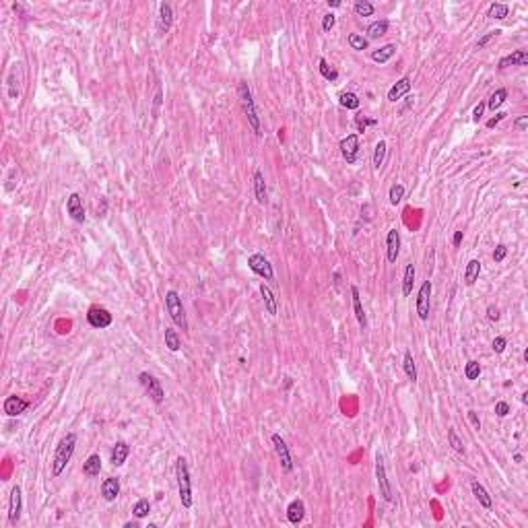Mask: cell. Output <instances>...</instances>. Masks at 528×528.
<instances>
[{
  "mask_svg": "<svg viewBox=\"0 0 528 528\" xmlns=\"http://www.w3.org/2000/svg\"><path fill=\"white\" fill-rule=\"evenodd\" d=\"M353 11H355L357 17H371L375 13V7L371 3H367V0H357V3L353 5Z\"/></svg>",
  "mask_w": 528,
  "mask_h": 528,
  "instance_id": "cell-36",
  "label": "cell"
},
{
  "mask_svg": "<svg viewBox=\"0 0 528 528\" xmlns=\"http://www.w3.org/2000/svg\"><path fill=\"white\" fill-rule=\"evenodd\" d=\"M248 267L252 273H256L258 277H262L264 281H273L275 279V271H273V264L264 258V254H252L248 258Z\"/></svg>",
  "mask_w": 528,
  "mask_h": 528,
  "instance_id": "cell-7",
  "label": "cell"
},
{
  "mask_svg": "<svg viewBox=\"0 0 528 528\" xmlns=\"http://www.w3.org/2000/svg\"><path fill=\"white\" fill-rule=\"evenodd\" d=\"M375 479H378V487H380L382 500L392 504L394 502V493H392V487H390V481H388V475H386V464H384V456L382 454L375 456Z\"/></svg>",
  "mask_w": 528,
  "mask_h": 528,
  "instance_id": "cell-6",
  "label": "cell"
},
{
  "mask_svg": "<svg viewBox=\"0 0 528 528\" xmlns=\"http://www.w3.org/2000/svg\"><path fill=\"white\" fill-rule=\"evenodd\" d=\"M87 320H89V324L93 326V328H107V326H111V322H114V316L109 314V310H105V308H101V306H93V308H89V312H87Z\"/></svg>",
  "mask_w": 528,
  "mask_h": 528,
  "instance_id": "cell-10",
  "label": "cell"
},
{
  "mask_svg": "<svg viewBox=\"0 0 528 528\" xmlns=\"http://www.w3.org/2000/svg\"><path fill=\"white\" fill-rule=\"evenodd\" d=\"M347 42H349V46H351L353 50H357V52H361V50H367V44H369V42L365 40V37H363L361 33H351Z\"/></svg>",
  "mask_w": 528,
  "mask_h": 528,
  "instance_id": "cell-43",
  "label": "cell"
},
{
  "mask_svg": "<svg viewBox=\"0 0 528 528\" xmlns=\"http://www.w3.org/2000/svg\"><path fill=\"white\" fill-rule=\"evenodd\" d=\"M334 25H336V17H334L332 13H326V15L322 17V29L328 33V31L334 29Z\"/></svg>",
  "mask_w": 528,
  "mask_h": 528,
  "instance_id": "cell-47",
  "label": "cell"
},
{
  "mask_svg": "<svg viewBox=\"0 0 528 528\" xmlns=\"http://www.w3.org/2000/svg\"><path fill=\"white\" fill-rule=\"evenodd\" d=\"M431 289H433V285H431V281L427 279L421 287H419V293H417V316H419V320H429V310H431Z\"/></svg>",
  "mask_w": 528,
  "mask_h": 528,
  "instance_id": "cell-8",
  "label": "cell"
},
{
  "mask_svg": "<svg viewBox=\"0 0 528 528\" xmlns=\"http://www.w3.org/2000/svg\"><path fill=\"white\" fill-rule=\"evenodd\" d=\"M66 213L70 215L72 221L85 223L87 217H85V207H83V198H81L79 192H72V194L68 196V200H66Z\"/></svg>",
  "mask_w": 528,
  "mask_h": 528,
  "instance_id": "cell-12",
  "label": "cell"
},
{
  "mask_svg": "<svg viewBox=\"0 0 528 528\" xmlns=\"http://www.w3.org/2000/svg\"><path fill=\"white\" fill-rule=\"evenodd\" d=\"M165 347L169 349V351H180V347H182V343H180V336H178V332L173 330V328H165Z\"/></svg>",
  "mask_w": 528,
  "mask_h": 528,
  "instance_id": "cell-37",
  "label": "cell"
},
{
  "mask_svg": "<svg viewBox=\"0 0 528 528\" xmlns=\"http://www.w3.org/2000/svg\"><path fill=\"white\" fill-rule=\"evenodd\" d=\"M487 318L491 320V322H497V320H500V310H497L495 306H489V308H487Z\"/></svg>",
  "mask_w": 528,
  "mask_h": 528,
  "instance_id": "cell-52",
  "label": "cell"
},
{
  "mask_svg": "<svg viewBox=\"0 0 528 528\" xmlns=\"http://www.w3.org/2000/svg\"><path fill=\"white\" fill-rule=\"evenodd\" d=\"M520 400H522V402H524V404H526V402H528V392H524V394H522V398H520Z\"/></svg>",
  "mask_w": 528,
  "mask_h": 528,
  "instance_id": "cell-60",
  "label": "cell"
},
{
  "mask_svg": "<svg viewBox=\"0 0 528 528\" xmlns=\"http://www.w3.org/2000/svg\"><path fill=\"white\" fill-rule=\"evenodd\" d=\"M398 254H400V231L398 229H390L388 236H386V260L390 264H394Z\"/></svg>",
  "mask_w": 528,
  "mask_h": 528,
  "instance_id": "cell-14",
  "label": "cell"
},
{
  "mask_svg": "<svg viewBox=\"0 0 528 528\" xmlns=\"http://www.w3.org/2000/svg\"><path fill=\"white\" fill-rule=\"evenodd\" d=\"M351 295H353V312H355V318H357L359 326H361V328H365V326H367V316H365V310H363V306H361L359 289H357L355 285L351 287Z\"/></svg>",
  "mask_w": 528,
  "mask_h": 528,
  "instance_id": "cell-25",
  "label": "cell"
},
{
  "mask_svg": "<svg viewBox=\"0 0 528 528\" xmlns=\"http://www.w3.org/2000/svg\"><path fill=\"white\" fill-rule=\"evenodd\" d=\"M338 101H341V105L347 107V109H357V107L361 105L359 97H357L355 93H349V91H345V93L338 95Z\"/></svg>",
  "mask_w": 528,
  "mask_h": 528,
  "instance_id": "cell-38",
  "label": "cell"
},
{
  "mask_svg": "<svg viewBox=\"0 0 528 528\" xmlns=\"http://www.w3.org/2000/svg\"><path fill=\"white\" fill-rule=\"evenodd\" d=\"M506 99H508V89H504V87H502V89H497V91H495L491 97H489V101L485 103V107H489L491 111H495L497 107H502V105H504V101H506Z\"/></svg>",
  "mask_w": 528,
  "mask_h": 528,
  "instance_id": "cell-32",
  "label": "cell"
},
{
  "mask_svg": "<svg viewBox=\"0 0 528 528\" xmlns=\"http://www.w3.org/2000/svg\"><path fill=\"white\" fill-rule=\"evenodd\" d=\"M128 454H130V446H128L126 442H116V444H114V448H111V456H109V462L114 464V466H122V464L126 462Z\"/></svg>",
  "mask_w": 528,
  "mask_h": 528,
  "instance_id": "cell-19",
  "label": "cell"
},
{
  "mask_svg": "<svg viewBox=\"0 0 528 528\" xmlns=\"http://www.w3.org/2000/svg\"><path fill=\"white\" fill-rule=\"evenodd\" d=\"M21 512H23V493H21V487L15 485L11 491V502H9V522L17 524L21 520Z\"/></svg>",
  "mask_w": 528,
  "mask_h": 528,
  "instance_id": "cell-13",
  "label": "cell"
},
{
  "mask_svg": "<svg viewBox=\"0 0 528 528\" xmlns=\"http://www.w3.org/2000/svg\"><path fill=\"white\" fill-rule=\"evenodd\" d=\"M74 448H77V433H66L60 444L56 446V452H54V460H52V475L54 477H60L66 468V464L70 462L72 454H74Z\"/></svg>",
  "mask_w": 528,
  "mask_h": 528,
  "instance_id": "cell-1",
  "label": "cell"
},
{
  "mask_svg": "<svg viewBox=\"0 0 528 528\" xmlns=\"http://www.w3.org/2000/svg\"><path fill=\"white\" fill-rule=\"evenodd\" d=\"M479 275H481V260H477V258L468 260L466 269H464V283L468 287H473L479 281Z\"/></svg>",
  "mask_w": 528,
  "mask_h": 528,
  "instance_id": "cell-26",
  "label": "cell"
},
{
  "mask_svg": "<svg viewBox=\"0 0 528 528\" xmlns=\"http://www.w3.org/2000/svg\"><path fill=\"white\" fill-rule=\"evenodd\" d=\"M328 7L330 9H338V7H341V0H328Z\"/></svg>",
  "mask_w": 528,
  "mask_h": 528,
  "instance_id": "cell-58",
  "label": "cell"
},
{
  "mask_svg": "<svg viewBox=\"0 0 528 528\" xmlns=\"http://www.w3.org/2000/svg\"><path fill=\"white\" fill-rule=\"evenodd\" d=\"M506 116H508V114H504V111H500V114H495V118H491V120L487 122V128H495V126H497V124H500V122H502Z\"/></svg>",
  "mask_w": 528,
  "mask_h": 528,
  "instance_id": "cell-53",
  "label": "cell"
},
{
  "mask_svg": "<svg viewBox=\"0 0 528 528\" xmlns=\"http://www.w3.org/2000/svg\"><path fill=\"white\" fill-rule=\"evenodd\" d=\"M394 54H396V46L394 44H386V46H382V48L371 52V60L378 62V64H386Z\"/></svg>",
  "mask_w": 528,
  "mask_h": 528,
  "instance_id": "cell-27",
  "label": "cell"
},
{
  "mask_svg": "<svg viewBox=\"0 0 528 528\" xmlns=\"http://www.w3.org/2000/svg\"><path fill=\"white\" fill-rule=\"evenodd\" d=\"M27 408H29V400H25L17 394L7 396V400H5V413L9 415V417H19V415H23Z\"/></svg>",
  "mask_w": 528,
  "mask_h": 528,
  "instance_id": "cell-15",
  "label": "cell"
},
{
  "mask_svg": "<svg viewBox=\"0 0 528 528\" xmlns=\"http://www.w3.org/2000/svg\"><path fill=\"white\" fill-rule=\"evenodd\" d=\"M120 495V479L118 477H107L101 483V497L105 502H116Z\"/></svg>",
  "mask_w": 528,
  "mask_h": 528,
  "instance_id": "cell-17",
  "label": "cell"
},
{
  "mask_svg": "<svg viewBox=\"0 0 528 528\" xmlns=\"http://www.w3.org/2000/svg\"><path fill=\"white\" fill-rule=\"evenodd\" d=\"M479 375H481V363L475 361V359L466 361V365H464V378H466V380H479Z\"/></svg>",
  "mask_w": 528,
  "mask_h": 528,
  "instance_id": "cell-42",
  "label": "cell"
},
{
  "mask_svg": "<svg viewBox=\"0 0 528 528\" xmlns=\"http://www.w3.org/2000/svg\"><path fill=\"white\" fill-rule=\"evenodd\" d=\"M495 415H497V417H508V415H510V404L506 400H500L495 404Z\"/></svg>",
  "mask_w": 528,
  "mask_h": 528,
  "instance_id": "cell-49",
  "label": "cell"
},
{
  "mask_svg": "<svg viewBox=\"0 0 528 528\" xmlns=\"http://www.w3.org/2000/svg\"><path fill=\"white\" fill-rule=\"evenodd\" d=\"M355 126L359 128V132H365V128H367V126H378V120H373V118H363V116H357V118H355Z\"/></svg>",
  "mask_w": 528,
  "mask_h": 528,
  "instance_id": "cell-45",
  "label": "cell"
},
{
  "mask_svg": "<svg viewBox=\"0 0 528 528\" xmlns=\"http://www.w3.org/2000/svg\"><path fill=\"white\" fill-rule=\"evenodd\" d=\"M338 146H341V153H343L345 161H347L349 165H353V163L357 161V155H359V134H349V136H345Z\"/></svg>",
  "mask_w": 528,
  "mask_h": 528,
  "instance_id": "cell-11",
  "label": "cell"
},
{
  "mask_svg": "<svg viewBox=\"0 0 528 528\" xmlns=\"http://www.w3.org/2000/svg\"><path fill=\"white\" fill-rule=\"evenodd\" d=\"M506 345H508V341H506L504 336H495L493 343H491V347H493L495 353H504V351H506Z\"/></svg>",
  "mask_w": 528,
  "mask_h": 528,
  "instance_id": "cell-48",
  "label": "cell"
},
{
  "mask_svg": "<svg viewBox=\"0 0 528 528\" xmlns=\"http://www.w3.org/2000/svg\"><path fill=\"white\" fill-rule=\"evenodd\" d=\"M320 66V74L326 79V81H330V83H334V81H338V72H336V68H332L330 64H328V60L326 58H320V62H318Z\"/></svg>",
  "mask_w": 528,
  "mask_h": 528,
  "instance_id": "cell-33",
  "label": "cell"
},
{
  "mask_svg": "<svg viewBox=\"0 0 528 528\" xmlns=\"http://www.w3.org/2000/svg\"><path fill=\"white\" fill-rule=\"evenodd\" d=\"M254 194H256V200L260 204H267L269 200V192H267V182H264V173L260 169L254 171Z\"/></svg>",
  "mask_w": 528,
  "mask_h": 528,
  "instance_id": "cell-22",
  "label": "cell"
},
{
  "mask_svg": "<svg viewBox=\"0 0 528 528\" xmlns=\"http://www.w3.org/2000/svg\"><path fill=\"white\" fill-rule=\"evenodd\" d=\"M404 99H406V101H404L402 107H400V114H404L406 109H410V107L415 105V97H413V95H404Z\"/></svg>",
  "mask_w": 528,
  "mask_h": 528,
  "instance_id": "cell-54",
  "label": "cell"
},
{
  "mask_svg": "<svg viewBox=\"0 0 528 528\" xmlns=\"http://www.w3.org/2000/svg\"><path fill=\"white\" fill-rule=\"evenodd\" d=\"M149 512H151V502L149 500H138L136 504H134V508H132V514H134V518H144V516H149Z\"/></svg>",
  "mask_w": 528,
  "mask_h": 528,
  "instance_id": "cell-44",
  "label": "cell"
},
{
  "mask_svg": "<svg viewBox=\"0 0 528 528\" xmlns=\"http://www.w3.org/2000/svg\"><path fill=\"white\" fill-rule=\"evenodd\" d=\"M238 95H240V101H242V109L248 118V124L250 128L256 132V136H260V118H258V111H256V105H254V97H252V91L248 87V83H240V89H238Z\"/></svg>",
  "mask_w": 528,
  "mask_h": 528,
  "instance_id": "cell-3",
  "label": "cell"
},
{
  "mask_svg": "<svg viewBox=\"0 0 528 528\" xmlns=\"http://www.w3.org/2000/svg\"><path fill=\"white\" fill-rule=\"evenodd\" d=\"M260 295H262V301H264V308L271 316H277V310H279V304H277V297L273 293V289L269 285H260Z\"/></svg>",
  "mask_w": 528,
  "mask_h": 528,
  "instance_id": "cell-23",
  "label": "cell"
},
{
  "mask_svg": "<svg viewBox=\"0 0 528 528\" xmlns=\"http://www.w3.org/2000/svg\"><path fill=\"white\" fill-rule=\"evenodd\" d=\"M506 256H508V248H506L504 244L495 246V250H493V260H495V262H502Z\"/></svg>",
  "mask_w": 528,
  "mask_h": 528,
  "instance_id": "cell-50",
  "label": "cell"
},
{
  "mask_svg": "<svg viewBox=\"0 0 528 528\" xmlns=\"http://www.w3.org/2000/svg\"><path fill=\"white\" fill-rule=\"evenodd\" d=\"M175 479H178V493H180V502L182 506L188 510L192 508V479H190V468H188L186 458H178L175 460Z\"/></svg>",
  "mask_w": 528,
  "mask_h": 528,
  "instance_id": "cell-2",
  "label": "cell"
},
{
  "mask_svg": "<svg viewBox=\"0 0 528 528\" xmlns=\"http://www.w3.org/2000/svg\"><path fill=\"white\" fill-rule=\"evenodd\" d=\"M514 126H516V128H518L520 132H524V130L528 128V116H520V118H516Z\"/></svg>",
  "mask_w": 528,
  "mask_h": 528,
  "instance_id": "cell-51",
  "label": "cell"
},
{
  "mask_svg": "<svg viewBox=\"0 0 528 528\" xmlns=\"http://www.w3.org/2000/svg\"><path fill=\"white\" fill-rule=\"evenodd\" d=\"M408 91H410V79H408V77H402L398 83H394V85L390 87L388 99H390L392 103H396V101H400L404 95H408Z\"/></svg>",
  "mask_w": 528,
  "mask_h": 528,
  "instance_id": "cell-21",
  "label": "cell"
},
{
  "mask_svg": "<svg viewBox=\"0 0 528 528\" xmlns=\"http://www.w3.org/2000/svg\"><path fill=\"white\" fill-rule=\"evenodd\" d=\"M460 242H462V231H456V233H454V238H452V244H454V246L458 248V246H460Z\"/></svg>",
  "mask_w": 528,
  "mask_h": 528,
  "instance_id": "cell-57",
  "label": "cell"
},
{
  "mask_svg": "<svg viewBox=\"0 0 528 528\" xmlns=\"http://www.w3.org/2000/svg\"><path fill=\"white\" fill-rule=\"evenodd\" d=\"M483 111H485V103H479V105L473 109V120H475V122H479V120H481Z\"/></svg>",
  "mask_w": 528,
  "mask_h": 528,
  "instance_id": "cell-55",
  "label": "cell"
},
{
  "mask_svg": "<svg viewBox=\"0 0 528 528\" xmlns=\"http://www.w3.org/2000/svg\"><path fill=\"white\" fill-rule=\"evenodd\" d=\"M448 442H450V446L454 448V452H458V454H466V448H464V442L458 437V433H456V429H448Z\"/></svg>",
  "mask_w": 528,
  "mask_h": 528,
  "instance_id": "cell-39",
  "label": "cell"
},
{
  "mask_svg": "<svg viewBox=\"0 0 528 528\" xmlns=\"http://www.w3.org/2000/svg\"><path fill=\"white\" fill-rule=\"evenodd\" d=\"M500 33H502L500 29H495V31H489V33H485V35L481 37V40L477 42V48H479V50H483V48H485V46H487L489 42H491V40H495V37H497Z\"/></svg>",
  "mask_w": 528,
  "mask_h": 528,
  "instance_id": "cell-46",
  "label": "cell"
},
{
  "mask_svg": "<svg viewBox=\"0 0 528 528\" xmlns=\"http://www.w3.org/2000/svg\"><path fill=\"white\" fill-rule=\"evenodd\" d=\"M386 149H388L386 140H380L378 144H375V151H373V167H375V169H380V167L384 165V157H386Z\"/></svg>",
  "mask_w": 528,
  "mask_h": 528,
  "instance_id": "cell-35",
  "label": "cell"
},
{
  "mask_svg": "<svg viewBox=\"0 0 528 528\" xmlns=\"http://www.w3.org/2000/svg\"><path fill=\"white\" fill-rule=\"evenodd\" d=\"M304 516H306V504L301 502V500H293V502L287 506V520H289L293 526H297V524L304 522Z\"/></svg>",
  "mask_w": 528,
  "mask_h": 528,
  "instance_id": "cell-18",
  "label": "cell"
},
{
  "mask_svg": "<svg viewBox=\"0 0 528 528\" xmlns=\"http://www.w3.org/2000/svg\"><path fill=\"white\" fill-rule=\"evenodd\" d=\"M165 308H167V314L173 320V324L180 326L182 332H188V320H186V310L182 306V297L173 289H169L165 293Z\"/></svg>",
  "mask_w": 528,
  "mask_h": 528,
  "instance_id": "cell-4",
  "label": "cell"
},
{
  "mask_svg": "<svg viewBox=\"0 0 528 528\" xmlns=\"http://www.w3.org/2000/svg\"><path fill=\"white\" fill-rule=\"evenodd\" d=\"M171 23H173L171 5H169V3H161V5H159V19H157V31H159V35H165V33L171 29Z\"/></svg>",
  "mask_w": 528,
  "mask_h": 528,
  "instance_id": "cell-16",
  "label": "cell"
},
{
  "mask_svg": "<svg viewBox=\"0 0 528 528\" xmlns=\"http://www.w3.org/2000/svg\"><path fill=\"white\" fill-rule=\"evenodd\" d=\"M138 380H140V384H142L144 392L151 396V400H153L155 404H161V402L165 400V390H163L161 382L155 378L153 373H149V371H140V373H138Z\"/></svg>",
  "mask_w": 528,
  "mask_h": 528,
  "instance_id": "cell-5",
  "label": "cell"
},
{
  "mask_svg": "<svg viewBox=\"0 0 528 528\" xmlns=\"http://www.w3.org/2000/svg\"><path fill=\"white\" fill-rule=\"evenodd\" d=\"M19 81H17V64L11 68V72H9V97L13 99V101H17L19 99V85H17Z\"/></svg>",
  "mask_w": 528,
  "mask_h": 528,
  "instance_id": "cell-40",
  "label": "cell"
},
{
  "mask_svg": "<svg viewBox=\"0 0 528 528\" xmlns=\"http://www.w3.org/2000/svg\"><path fill=\"white\" fill-rule=\"evenodd\" d=\"M468 419H471V423L475 425V429H481V419H479V415H477L475 410H468Z\"/></svg>",
  "mask_w": 528,
  "mask_h": 528,
  "instance_id": "cell-56",
  "label": "cell"
},
{
  "mask_svg": "<svg viewBox=\"0 0 528 528\" xmlns=\"http://www.w3.org/2000/svg\"><path fill=\"white\" fill-rule=\"evenodd\" d=\"M471 489H473V495L477 497V502H479V504H481L485 510H491V508H493L491 495L487 493V489H485V487H483L479 481H473V483H471Z\"/></svg>",
  "mask_w": 528,
  "mask_h": 528,
  "instance_id": "cell-24",
  "label": "cell"
},
{
  "mask_svg": "<svg viewBox=\"0 0 528 528\" xmlns=\"http://www.w3.org/2000/svg\"><path fill=\"white\" fill-rule=\"evenodd\" d=\"M271 442H273V446H275V452H277V458H279V462H281V468H283L285 473H291V471H293V458H291V452H289L287 442H285L279 433H273Z\"/></svg>",
  "mask_w": 528,
  "mask_h": 528,
  "instance_id": "cell-9",
  "label": "cell"
},
{
  "mask_svg": "<svg viewBox=\"0 0 528 528\" xmlns=\"http://www.w3.org/2000/svg\"><path fill=\"white\" fill-rule=\"evenodd\" d=\"M508 15H510V7L504 5V3H493L491 7H489V11H487V17H489V19H497V21L506 19Z\"/></svg>",
  "mask_w": 528,
  "mask_h": 528,
  "instance_id": "cell-31",
  "label": "cell"
},
{
  "mask_svg": "<svg viewBox=\"0 0 528 528\" xmlns=\"http://www.w3.org/2000/svg\"><path fill=\"white\" fill-rule=\"evenodd\" d=\"M124 526H126V528H138V524H136V522H126Z\"/></svg>",
  "mask_w": 528,
  "mask_h": 528,
  "instance_id": "cell-59",
  "label": "cell"
},
{
  "mask_svg": "<svg viewBox=\"0 0 528 528\" xmlns=\"http://www.w3.org/2000/svg\"><path fill=\"white\" fill-rule=\"evenodd\" d=\"M528 64V52L526 50H516L508 56H504L500 60V68H508V66H526Z\"/></svg>",
  "mask_w": 528,
  "mask_h": 528,
  "instance_id": "cell-20",
  "label": "cell"
},
{
  "mask_svg": "<svg viewBox=\"0 0 528 528\" xmlns=\"http://www.w3.org/2000/svg\"><path fill=\"white\" fill-rule=\"evenodd\" d=\"M388 198H390V204H400V200L404 198V186L402 184H392L390 190H388Z\"/></svg>",
  "mask_w": 528,
  "mask_h": 528,
  "instance_id": "cell-41",
  "label": "cell"
},
{
  "mask_svg": "<svg viewBox=\"0 0 528 528\" xmlns=\"http://www.w3.org/2000/svg\"><path fill=\"white\" fill-rule=\"evenodd\" d=\"M83 473L87 477H97L101 473V456L99 454H91L85 460V464H83Z\"/></svg>",
  "mask_w": 528,
  "mask_h": 528,
  "instance_id": "cell-29",
  "label": "cell"
},
{
  "mask_svg": "<svg viewBox=\"0 0 528 528\" xmlns=\"http://www.w3.org/2000/svg\"><path fill=\"white\" fill-rule=\"evenodd\" d=\"M402 369L406 373V378L415 384L417 382V365H415V359H413V353L410 351H404V357H402Z\"/></svg>",
  "mask_w": 528,
  "mask_h": 528,
  "instance_id": "cell-28",
  "label": "cell"
},
{
  "mask_svg": "<svg viewBox=\"0 0 528 528\" xmlns=\"http://www.w3.org/2000/svg\"><path fill=\"white\" fill-rule=\"evenodd\" d=\"M386 31H388V21H373L369 27H367V35L371 37V40H375V37H382V35H386Z\"/></svg>",
  "mask_w": 528,
  "mask_h": 528,
  "instance_id": "cell-34",
  "label": "cell"
},
{
  "mask_svg": "<svg viewBox=\"0 0 528 528\" xmlns=\"http://www.w3.org/2000/svg\"><path fill=\"white\" fill-rule=\"evenodd\" d=\"M413 285H415V264H406L404 277H402V295L404 297H408L413 293Z\"/></svg>",
  "mask_w": 528,
  "mask_h": 528,
  "instance_id": "cell-30",
  "label": "cell"
}]
</instances>
